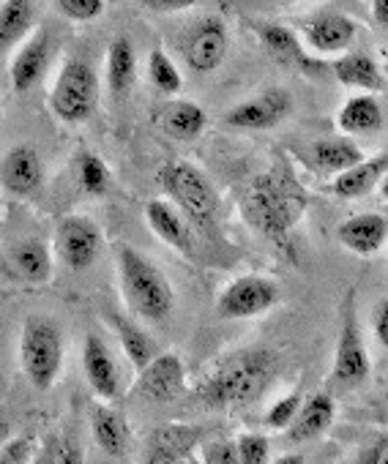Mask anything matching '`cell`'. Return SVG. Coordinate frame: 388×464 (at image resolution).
<instances>
[{
    "mask_svg": "<svg viewBox=\"0 0 388 464\" xmlns=\"http://www.w3.org/2000/svg\"><path fill=\"white\" fill-rule=\"evenodd\" d=\"M148 77H150L153 88L161 91V93H167V96L178 93L180 85H183L178 66L172 63V58H170L164 50H153V53L148 55Z\"/></svg>",
    "mask_w": 388,
    "mask_h": 464,
    "instance_id": "33",
    "label": "cell"
},
{
    "mask_svg": "<svg viewBox=\"0 0 388 464\" xmlns=\"http://www.w3.org/2000/svg\"><path fill=\"white\" fill-rule=\"evenodd\" d=\"M304 42L317 55H336L344 53L355 39V23L336 12H323L301 25Z\"/></svg>",
    "mask_w": 388,
    "mask_h": 464,
    "instance_id": "18",
    "label": "cell"
},
{
    "mask_svg": "<svg viewBox=\"0 0 388 464\" xmlns=\"http://www.w3.org/2000/svg\"><path fill=\"white\" fill-rule=\"evenodd\" d=\"M334 77L342 85L355 88V91H366V93H377L385 88V74L364 53H347V55L336 58L334 61Z\"/></svg>",
    "mask_w": 388,
    "mask_h": 464,
    "instance_id": "20",
    "label": "cell"
},
{
    "mask_svg": "<svg viewBox=\"0 0 388 464\" xmlns=\"http://www.w3.org/2000/svg\"><path fill=\"white\" fill-rule=\"evenodd\" d=\"M372 14H374L377 25L385 28L388 25V0H372Z\"/></svg>",
    "mask_w": 388,
    "mask_h": 464,
    "instance_id": "44",
    "label": "cell"
},
{
    "mask_svg": "<svg viewBox=\"0 0 388 464\" xmlns=\"http://www.w3.org/2000/svg\"><path fill=\"white\" fill-rule=\"evenodd\" d=\"M50 58H53V39L44 28H39V31H34V36L20 47V53L12 61L9 74H12L15 91L28 93L31 88H36L47 74Z\"/></svg>",
    "mask_w": 388,
    "mask_h": 464,
    "instance_id": "15",
    "label": "cell"
},
{
    "mask_svg": "<svg viewBox=\"0 0 388 464\" xmlns=\"http://www.w3.org/2000/svg\"><path fill=\"white\" fill-rule=\"evenodd\" d=\"M99 104V77L91 63L69 61L50 93V107L63 123H82L96 112Z\"/></svg>",
    "mask_w": 388,
    "mask_h": 464,
    "instance_id": "6",
    "label": "cell"
},
{
    "mask_svg": "<svg viewBox=\"0 0 388 464\" xmlns=\"http://www.w3.org/2000/svg\"><path fill=\"white\" fill-rule=\"evenodd\" d=\"M209 123V115L200 104L194 102H175L167 112H164V131L178 140V142H191L203 134Z\"/></svg>",
    "mask_w": 388,
    "mask_h": 464,
    "instance_id": "27",
    "label": "cell"
},
{
    "mask_svg": "<svg viewBox=\"0 0 388 464\" xmlns=\"http://www.w3.org/2000/svg\"><path fill=\"white\" fill-rule=\"evenodd\" d=\"M186 385V369L183 361L172 353L153 355L142 369L137 380V391L148 401H172L183 393Z\"/></svg>",
    "mask_w": 388,
    "mask_h": 464,
    "instance_id": "12",
    "label": "cell"
},
{
    "mask_svg": "<svg viewBox=\"0 0 388 464\" xmlns=\"http://www.w3.org/2000/svg\"><path fill=\"white\" fill-rule=\"evenodd\" d=\"M372 372L369 350L361 336V325L355 317V290L350 287L342 301V331L336 344V361H334V380L342 385H361Z\"/></svg>",
    "mask_w": 388,
    "mask_h": 464,
    "instance_id": "7",
    "label": "cell"
},
{
    "mask_svg": "<svg viewBox=\"0 0 388 464\" xmlns=\"http://www.w3.org/2000/svg\"><path fill=\"white\" fill-rule=\"evenodd\" d=\"M385 169H388V156L385 150L372 156V159H361L358 164L347 167L344 172H339L331 183L334 194L342 197V199H358V197H366L374 191V186L385 178Z\"/></svg>",
    "mask_w": 388,
    "mask_h": 464,
    "instance_id": "19",
    "label": "cell"
},
{
    "mask_svg": "<svg viewBox=\"0 0 388 464\" xmlns=\"http://www.w3.org/2000/svg\"><path fill=\"white\" fill-rule=\"evenodd\" d=\"M203 459H206V464H241L236 442H228V440L209 442L206 450H203Z\"/></svg>",
    "mask_w": 388,
    "mask_h": 464,
    "instance_id": "38",
    "label": "cell"
},
{
    "mask_svg": "<svg viewBox=\"0 0 388 464\" xmlns=\"http://www.w3.org/2000/svg\"><path fill=\"white\" fill-rule=\"evenodd\" d=\"M358 464H388V437L377 434L361 453H358Z\"/></svg>",
    "mask_w": 388,
    "mask_h": 464,
    "instance_id": "39",
    "label": "cell"
},
{
    "mask_svg": "<svg viewBox=\"0 0 388 464\" xmlns=\"http://www.w3.org/2000/svg\"><path fill=\"white\" fill-rule=\"evenodd\" d=\"M20 363L36 391H50L63 369V334L53 317H28L20 334Z\"/></svg>",
    "mask_w": 388,
    "mask_h": 464,
    "instance_id": "4",
    "label": "cell"
},
{
    "mask_svg": "<svg viewBox=\"0 0 388 464\" xmlns=\"http://www.w3.org/2000/svg\"><path fill=\"white\" fill-rule=\"evenodd\" d=\"M34 453V440L20 437V440H6L0 445V464H28Z\"/></svg>",
    "mask_w": 388,
    "mask_h": 464,
    "instance_id": "37",
    "label": "cell"
},
{
    "mask_svg": "<svg viewBox=\"0 0 388 464\" xmlns=\"http://www.w3.org/2000/svg\"><path fill=\"white\" fill-rule=\"evenodd\" d=\"M12 263H15V271L25 282L42 285V282H47L53 276V255H50L47 244L36 241V238L20 241L12 249Z\"/></svg>",
    "mask_w": 388,
    "mask_h": 464,
    "instance_id": "26",
    "label": "cell"
},
{
    "mask_svg": "<svg viewBox=\"0 0 388 464\" xmlns=\"http://www.w3.org/2000/svg\"><path fill=\"white\" fill-rule=\"evenodd\" d=\"M44 183V164L36 148L15 145L4 159H0V186L9 194L31 197Z\"/></svg>",
    "mask_w": 388,
    "mask_h": 464,
    "instance_id": "13",
    "label": "cell"
},
{
    "mask_svg": "<svg viewBox=\"0 0 388 464\" xmlns=\"http://www.w3.org/2000/svg\"><path fill=\"white\" fill-rule=\"evenodd\" d=\"M236 450H238L241 464H268V456H271V445L263 434H241L236 442Z\"/></svg>",
    "mask_w": 388,
    "mask_h": 464,
    "instance_id": "35",
    "label": "cell"
},
{
    "mask_svg": "<svg viewBox=\"0 0 388 464\" xmlns=\"http://www.w3.org/2000/svg\"><path fill=\"white\" fill-rule=\"evenodd\" d=\"M276 304H279V287L266 276L249 274L236 279L230 287H225L217 309L225 320H249L271 312Z\"/></svg>",
    "mask_w": 388,
    "mask_h": 464,
    "instance_id": "9",
    "label": "cell"
},
{
    "mask_svg": "<svg viewBox=\"0 0 388 464\" xmlns=\"http://www.w3.org/2000/svg\"><path fill=\"white\" fill-rule=\"evenodd\" d=\"M290 112H293V96L282 88H271V91H263V93L236 104L225 121L233 129L263 131V129L279 126Z\"/></svg>",
    "mask_w": 388,
    "mask_h": 464,
    "instance_id": "11",
    "label": "cell"
},
{
    "mask_svg": "<svg viewBox=\"0 0 388 464\" xmlns=\"http://www.w3.org/2000/svg\"><path fill=\"white\" fill-rule=\"evenodd\" d=\"M77 180H80L82 191H88L93 197H102L110 191V169L96 153L77 156Z\"/></svg>",
    "mask_w": 388,
    "mask_h": 464,
    "instance_id": "32",
    "label": "cell"
},
{
    "mask_svg": "<svg viewBox=\"0 0 388 464\" xmlns=\"http://www.w3.org/2000/svg\"><path fill=\"white\" fill-rule=\"evenodd\" d=\"M55 4L72 23H93L104 14V0H55Z\"/></svg>",
    "mask_w": 388,
    "mask_h": 464,
    "instance_id": "34",
    "label": "cell"
},
{
    "mask_svg": "<svg viewBox=\"0 0 388 464\" xmlns=\"http://www.w3.org/2000/svg\"><path fill=\"white\" fill-rule=\"evenodd\" d=\"M255 31H257L260 44H263L274 58H279L282 63H293V66H298V69H304V72H317V69H320L317 61L306 58V53H304V47L298 44V39H296L293 31H287V28H282V25H257Z\"/></svg>",
    "mask_w": 388,
    "mask_h": 464,
    "instance_id": "21",
    "label": "cell"
},
{
    "mask_svg": "<svg viewBox=\"0 0 388 464\" xmlns=\"http://www.w3.org/2000/svg\"><path fill=\"white\" fill-rule=\"evenodd\" d=\"M9 431H12L9 420H6V418H0V445H4V442L9 440Z\"/></svg>",
    "mask_w": 388,
    "mask_h": 464,
    "instance_id": "46",
    "label": "cell"
},
{
    "mask_svg": "<svg viewBox=\"0 0 388 464\" xmlns=\"http://www.w3.org/2000/svg\"><path fill=\"white\" fill-rule=\"evenodd\" d=\"M137 77V58H134V47L126 36L115 39L107 50V85L112 96H126L134 85Z\"/></svg>",
    "mask_w": 388,
    "mask_h": 464,
    "instance_id": "25",
    "label": "cell"
},
{
    "mask_svg": "<svg viewBox=\"0 0 388 464\" xmlns=\"http://www.w3.org/2000/svg\"><path fill=\"white\" fill-rule=\"evenodd\" d=\"M339 129L347 131V134H374L383 129V107L374 96L369 93H361V96H353L342 104L339 110Z\"/></svg>",
    "mask_w": 388,
    "mask_h": 464,
    "instance_id": "24",
    "label": "cell"
},
{
    "mask_svg": "<svg viewBox=\"0 0 388 464\" xmlns=\"http://www.w3.org/2000/svg\"><path fill=\"white\" fill-rule=\"evenodd\" d=\"M309 159L312 164L320 169V172H331V175H339L344 172L347 167L358 164L364 159L361 148L350 140H320L312 145L309 150Z\"/></svg>",
    "mask_w": 388,
    "mask_h": 464,
    "instance_id": "28",
    "label": "cell"
},
{
    "mask_svg": "<svg viewBox=\"0 0 388 464\" xmlns=\"http://www.w3.org/2000/svg\"><path fill=\"white\" fill-rule=\"evenodd\" d=\"M372 331H374L380 347H385L388 344V301L385 298H380L372 309Z\"/></svg>",
    "mask_w": 388,
    "mask_h": 464,
    "instance_id": "40",
    "label": "cell"
},
{
    "mask_svg": "<svg viewBox=\"0 0 388 464\" xmlns=\"http://www.w3.org/2000/svg\"><path fill=\"white\" fill-rule=\"evenodd\" d=\"M145 221L150 227V232L164 241L170 249L191 257L194 255V236H191V227L186 221V216L167 199H150L145 205Z\"/></svg>",
    "mask_w": 388,
    "mask_h": 464,
    "instance_id": "17",
    "label": "cell"
},
{
    "mask_svg": "<svg viewBox=\"0 0 388 464\" xmlns=\"http://www.w3.org/2000/svg\"><path fill=\"white\" fill-rule=\"evenodd\" d=\"M55 450H58V442H47L34 459V464H55Z\"/></svg>",
    "mask_w": 388,
    "mask_h": 464,
    "instance_id": "45",
    "label": "cell"
},
{
    "mask_svg": "<svg viewBox=\"0 0 388 464\" xmlns=\"http://www.w3.org/2000/svg\"><path fill=\"white\" fill-rule=\"evenodd\" d=\"M334 420V399L328 393H317L309 401H304L290 423V440L304 442L320 437Z\"/></svg>",
    "mask_w": 388,
    "mask_h": 464,
    "instance_id": "22",
    "label": "cell"
},
{
    "mask_svg": "<svg viewBox=\"0 0 388 464\" xmlns=\"http://www.w3.org/2000/svg\"><path fill=\"white\" fill-rule=\"evenodd\" d=\"M164 191L170 194V199L175 202V208L183 210L186 221H191L194 227L209 229L217 221V210H219V197L211 186V180L189 161H170L164 164L161 175H159Z\"/></svg>",
    "mask_w": 388,
    "mask_h": 464,
    "instance_id": "5",
    "label": "cell"
},
{
    "mask_svg": "<svg viewBox=\"0 0 388 464\" xmlns=\"http://www.w3.org/2000/svg\"><path fill=\"white\" fill-rule=\"evenodd\" d=\"M200 442V431L194 426H178V423H167L161 429L153 431L150 437V448L167 450L178 459H186L194 448Z\"/></svg>",
    "mask_w": 388,
    "mask_h": 464,
    "instance_id": "31",
    "label": "cell"
},
{
    "mask_svg": "<svg viewBox=\"0 0 388 464\" xmlns=\"http://www.w3.org/2000/svg\"><path fill=\"white\" fill-rule=\"evenodd\" d=\"M55 255L72 271H88L102 255V229L88 216H63L55 229Z\"/></svg>",
    "mask_w": 388,
    "mask_h": 464,
    "instance_id": "8",
    "label": "cell"
},
{
    "mask_svg": "<svg viewBox=\"0 0 388 464\" xmlns=\"http://www.w3.org/2000/svg\"><path fill=\"white\" fill-rule=\"evenodd\" d=\"M82 369H85L88 385H91L102 399L115 401V399L123 393V385H121V374H118L115 358H112V353L107 350V344L102 342V336L93 334V331L85 336Z\"/></svg>",
    "mask_w": 388,
    "mask_h": 464,
    "instance_id": "16",
    "label": "cell"
},
{
    "mask_svg": "<svg viewBox=\"0 0 388 464\" xmlns=\"http://www.w3.org/2000/svg\"><path fill=\"white\" fill-rule=\"evenodd\" d=\"M304 208L306 197L298 180L285 169H271L252 180L244 202V216L260 236L285 246L290 241L293 227L304 216Z\"/></svg>",
    "mask_w": 388,
    "mask_h": 464,
    "instance_id": "1",
    "label": "cell"
},
{
    "mask_svg": "<svg viewBox=\"0 0 388 464\" xmlns=\"http://www.w3.org/2000/svg\"><path fill=\"white\" fill-rule=\"evenodd\" d=\"M55 464H82V453H80L77 442L63 440L55 450Z\"/></svg>",
    "mask_w": 388,
    "mask_h": 464,
    "instance_id": "42",
    "label": "cell"
},
{
    "mask_svg": "<svg viewBox=\"0 0 388 464\" xmlns=\"http://www.w3.org/2000/svg\"><path fill=\"white\" fill-rule=\"evenodd\" d=\"M198 0H145V6L150 12H159V14H172V12H186L191 9Z\"/></svg>",
    "mask_w": 388,
    "mask_h": 464,
    "instance_id": "41",
    "label": "cell"
},
{
    "mask_svg": "<svg viewBox=\"0 0 388 464\" xmlns=\"http://www.w3.org/2000/svg\"><path fill=\"white\" fill-rule=\"evenodd\" d=\"M276 369V361L268 350H249L236 358H230L203 388L200 399L214 407H238L252 404L271 382Z\"/></svg>",
    "mask_w": 388,
    "mask_h": 464,
    "instance_id": "3",
    "label": "cell"
},
{
    "mask_svg": "<svg viewBox=\"0 0 388 464\" xmlns=\"http://www.w3.org/2000/svg\"><path fill=\"white\" fill-rule=\"evenodd\" d=\"M186 459H178L167 450H159V448H148V456H145V464H183Z\"/></svg>",
    "mask_w": 388,
    "mask_h": 464,
    "instance_id": "43",
    "label": "cell"
},
{
    "mask_svg": "<svg viewBox=\"0 0 388 464\" xmlns=\"http://www.w3.org/2000/svg\"><path fill=\"white\" fill-rule=\"evenodd\" d=\"M115 263L121 276V293L134 317L148 323H164L172 314L175 293L161 274L145 255H140L129 244H115Z\"/></svg>",
    "mask_w": 388,
    "mask_h": 464,
    "instance_id": "2",
    "label": "cell"
},
{
    "mask_svg": "<svg viewBox=\"0 0 388 464\" xmlns=\"http://www.w3.org/2000/svg\"><path fill=\"white\" fill-rule=\"evenodd\" d=\"M274 464H304V459H301L298 453H287V456H282V459L274 461Z\"/></svg>",
    "mask_w": 388,
    "mask_h": 464,
    "instance_id": "47",
    "label": "cell"
},
{
    "mask_svg": "<svg viewBox=\"0 0 388 464\" xmlns=\"http://www.w3.org/2000/svg\"><path fill=\"white\" fill-rule=\"evenodd\" d=\"M91 426H93V437H96V445L110 453V456H123L126 448H129V423L126 418L107 407V404H96L93 412H91Z\"/></svg>",
    "mask_w": 388,
    "mask_h": 464,
    "instance_id": "23",
    "label": "cell"
},
{
    "mask_svg": "<svg viewBox=\"0 0 388 464\" xmlns=\"http://www.w3.org/2000/svg\"><path fill=\"white\" fill-rule=\"evenodd\" d=\"M336 238L347 252H353L358 257H374L385 249L388 221L383 213H358L339 224Z\"/></svg>",
    "mask_w": 388,
    "mask_h": 464,
    "instance_id": "14",
    "label": "cell"
},
{
    "mask_svg": "<svg viewBox=\"0 0 388 464\" xmlns=\"http://www.w3.org/2000/svg\"><path fill=\"white\" fill-rule=\"evenodd\" d=\"M34 28V0H6L0 6V50L17 44Z\"/></svg>",
    "mask_w": 388,
    "mask_h": 464,
    "instance_id": "30",
    "label": "cell"
},
{
    "mask_svg": "<svg viewBox=\"0 0 388 464\" xmlns=\"http://www.w3.org/2000/svg\"><path fill=\"white\" fill-rule=\"evenodd\" d=\"M298 407H301V396H298V393L282 396L276 404L268 407V412H266V426H271V429H287V426L293 423Z\"/></svg>",
    "mask_w": 388,
    "mask_h": 464,
    "instance_id": "36",
    "label": "cell"
},
{
    "mask_svg": "<svg viewBox=\"0 0 388 464\" xmlns=\"http://www.w3.org/2000/svg\"><path fill=\"white\" fill-rule=\"evenodd\" d=\"M110 325H112V331H115V336H118V342H121V347H123V353H126V358H129V363L134 369H142L153 355H159L156 347H153V339L137 323H131L129 317L110 314Z\"/></svg>",
    "mask_w": 388,
    "mask_h": 464,
    "instance_id": "29",
    "label": "cell"
},
{
    "mask_svg": "<svg viewBox=\"0 0 388 464\" xmlns=\"http://www.w3.org/2000/svg\"><path fill=\"white\" fill-rule=\"evenodd\" d=\"M228 50H230V36H228V25L219 17L200 20L183 42V58L189 69L200 74L219 69L228 58Z\"/></svg>",
    "mask_w": 388,
    "mask_h": 464,
    "instance_id": "10",
    "label": "cell"
}]
</instances>
